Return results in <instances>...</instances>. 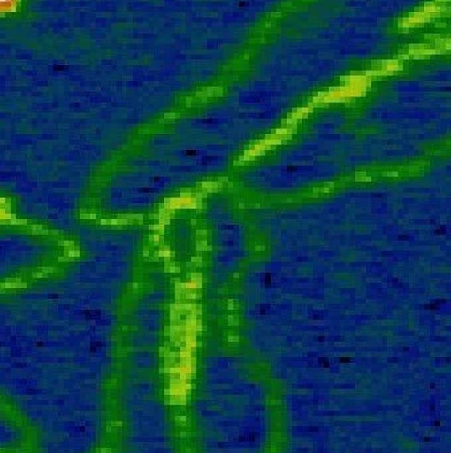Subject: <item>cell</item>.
Instances as JSON below:
<instances>
[{
  "label": "cell",
  "mask_w": 451,
  "mask_h": 453,
  "mask_svg": "<svg viewBox=\"0 0 451 453\" xmlns=\"http://www.w3.org/2000/svg\"><path fill=\"white\" fill-rule=\"evenodd\" d=\"M180 156H182L185 160H195V158H198L199 156H201V152H199L198 150H195V148H186V150H183L182 152H180Z\"/></svg>",
  "instance_id": "7a4b0ae2"
},
{
  "label": "cell",
  "mask_w": 451,
  "mask_h": 453,
  "mask_svg": "<svg viewBox=\"0 0 451 453\" xmlns=\"http://www.w3.org/2000/svg\"><path fill=\"white\" fill-rule=\"evenodd\" d=\"M435 19L446 36H451V0H445L435 9Z\"/></svg>",
  "instance_id": "6da1fadb"
}]
</instances>
